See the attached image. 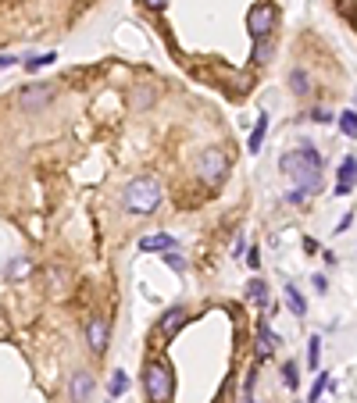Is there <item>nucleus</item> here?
<instances>
[{
    "mask_svg": "<svg viewBox=\"0 0 357 403\" xmlns=\"http://www.w3.org/2000/svg\"><path fill=\"white\" fill-rule=\"evenodd\" d=\"M247 296H250L254 303L268 307V289H264V282H261V278H250V282H247Z\"/></svg>",
    "mask_w": 357,
    "mask_h": 403,
    "instance_id": "obj_18",
    "label": "nucleus"
},
{
    "mask_svg": "<svg viewBox=\"0 0 357 403\" xmlns=\"http://www.w3.org/2000/svg\"><path fill=\"white\" fill-rule=\"evenodd\" d=\"M289 86H293V93H311V79H307V72H301V68H293L289 72Z\"/></svg>",
    "mask_w": 357,
    "mask_h": 403,
    "instance_id": "obj_17",
    "label": "nucleus"
},
{
    "mask_svg": "<svg viewBox=\"0 0 357 403\" xmlns=\"http://www.w3.org/2000/svg\"><path fill=\"white\" fill-rule=\"evenodd\" d=\"M126 389H129V375H126V371H114L111 382H107V393H111V396H122Z\"/></svg>",
    "mask_w": 357,
    "mask_h": 403,
    "instance_id": "obj_19",
    "label": "nucleus"
},
{
    "mask_svg": "<svg viewBox=\"0 0 357 403\" xmlns=\"http://www.w3.org/2000/svg\"><path fill=\"white\" fill-rule=\"evenodd\" d=\"M279 168L296 182V190H301L304 197H311V193H318L321 185H325V178H321V158H318V150L304 139L296 150H289V153H282V161H279Z\"/></svg>",
    "mask_w": 357,
    "mask_h": 403,
    "instance_id": "obj_1",
    "label": "nucleus"
},
{
    "mask_svg": "<svg viewBox=\"0 0 357 403\" xmlns=\"http://www.w3.org/2000/svg\"><path fill=\"white\" fill-rule=\"evenodd\" d=\"M243 403H257V400H254V396H247V400H243Z\"/></svg>",
    "mask_w": 357,
    "mask_h": 403,
    "instance_id": "obj_33",
    "label": "nucleus"
},
{
    "mask_svg": "<svg viewBox=\"0 0 357 403\" xmlns=\"http://www.w3.org/2000/svg\"><path fill=\"white\" fill-rule=\"evenodd\" d=\"M282 382H286L289 389H296V386H301V375H296V364H282Z\"/></svg>",
    "mask_w": 357,
    "mask_h": 403,
    "instance_id": "obj_23",
    "label": "nucleus"
},
{
    "mask_svg": "<svg viewBox=\"0 0 357 403\" xmlns=\"http://www.w3.org/2000/svg\"><path fill=\"white\" fill-rule=\"evenodd\" d=\"M282 300H286V307H289L296 318H304V314H307V300L296 293V286H282Z\"/></svg>",
    "mask_w": 357,
    "mask_h": 403,
    "instance_id": "obj_13",
    "label": "nucleus"
},
{
    "mask_svg": "<svg viewBox=\"0 0 357 403\" xmlns=\"http://www.w3.org/2000/svg\"><path fill=\"white\" fill-rule=\"evenodd\" d=\"M143 389H146V400H151V403H172V396H175V375H172V367L161 357L146 364Z\"/></svg>",
    "mask_w": 357,
    "mask_h": 403,
    "instance_id": "obj_3",
    "label": "nucleus"
},
{
    "mask_svg": "<svg viewBox=\"0 0 357 403\" xmlns=\"http://www.w3.org/2000/svg\"><path fill=\"white\" fill-rule=\"evenodd\" d=\"M272 54H275L272 36H261V40H254V65H268V61H272Z\"/></svg>",
    "mask_w": 357,
    "mask_h": 403,
    "instance_id": "obj_14",
    "label": "nucleus"
},
{
    "mask_svg": "<svg viewBox=\"0 0 357 403\" xmlns=\"http://www.w3.org/2000/svg\"><path fill=\"white\" fill-rule=\"evenodd\" d=\"M275 8L272 4H254L247 11V29H250V36L261 40V36H272V29H275Z\"/></svg>",
    "mask_w": 357,
    "mask_h": 403,
    "instance_id": "obj_5",
    "label": "nucleus"
},
{
    "mask_svg": "<svg viewBox=\"0 0 357 403\" xmlns=\"http://www.w3.org/2000/svg\"><path fill=\"white\" fill-rule=\"evenodd\" d=\"M165 264H168V268H175V271H183V257H178L175 250H165Z\"/></svg>",
    "mask_w": 357,
    "mask_h": 403,
    "instance_id": "obj_25",
    "label": "nucleus"
},
{
    "mask_svg": "<svg viewBox=\"0 0 357 403\" xmlns=\"http://www.w3.org/2000/svg\"><path fill=\"white\" fill-rule=\"evenodd\" d=\"M264 132H268V114L257 118V126H254V132H250V139H247V150H250V153H261V146H264Z\"/></svg>",
    "mask_w": 357,
    "mask_h": 403,
    "instance_id": "obj_15",
    "label": "nucleus"
},
{
    "mask_svg": "<svg viewBox=\"0 0 357 403\" xmlns=\"http://www.w3.org/2000/svg\"><path fill=\"white\" fill-rule=\"evenodd\" d=\"M15 61H18V57H11V54H0V72H4V68H11Z\"/></svg>",
    "mask_w": 357,
    "mask_h": 403,
    "instance_id": "obj_30",
    "label": "nucleus"
},
{
    "mask_svg": "<svg viewBox=\"0 0 357 403\" xmlns=\"http://www.w3.org/2000/svg\"><path fill=\"white\" fill-rule=\"evenodd\" d=\"M139 4H146L151 11H165V8H168V0H139Z\"/></svg>",
    "mask_w": 357,
    "mask_h": 403,
    "instance_id": "obj_28",
    "label": "nucleus"
},
{
    "mask_svg": "<svg viewBox=\"0 0 357 403\" xmlns=\"http://www.w3.org/2000/svg\"><path fill=\"white\" fill-rule=\"evenodd\" d=\"M139 250H146V254H154V250H175V239L172 236H165V232H158V236H143L139 239Z\"/></svg>",
    "mask_w": 357,
    "mask_h": 403,
    "instance_id": "obj_12",
    "label": "nucleus"
},
{
    "mask_svg": "<svg viewBox=\"0 0 357 403\" xmlns=\"http://www.w3.org/2000/svg\"><path fill=\"white\" fill-rule=\"evenodd\" d=\"M325 386H329V375H325V371H321V375H318V382L311 386V396H307V403H321V393H325Z\"/></svg>",
    "mask_w": 357,
    "mask_h": 403,
    "instance_id": "obj_22",
    "label": "nucleus"
},
{
    "mask_svg": "<svg viewBox=\"0 0 357 403\" xmlns=\"http://www.w3.org/2000/svg\"><path fill=\"white\" fill-rule=\"evenodd\" d=\"M107 339H111V328H107L104 318H93V321L86 325V343H89V350H93V353L107 350Z\"/></svg>",
    "mask_w": 357,
    "mask_h": 403,
    "instance_id": "obj_7",
    "label": "nucleus"
},
{
    "mask_svg": "<svg viewBox=\"0 0 357 403\" xmlns=\"http://www.w3.org/2000/svg\"><path fill=\"white\" fill-rule=\"evenodd\" d=\"M275 347H279V335H275L272 328H268V321H257V347H254L257 360H268Z\"/></svg>",
    "mask_w": 357,
    "mask_h": 403,
    "instance_id": "obj_9",
    "label": "nucleus"
},
{
    "mask_svg": "<svg viewBox=\"0 0 357 403\" xmlns=\"http://www.w3.org/2000/svg\"><path fill=\"white\" fill-rule=\"evenodd\" d=\"M183 325H186V307H172V311H165V314H161L158 335H161V339H175Z\"/></svg>",
    "mask_w": 357,
    "mask_h": 403,
    "instance_id": "obj_8",
    "label": "nucleus"
},
{
    "mask_svg": "<svg viewBox=\"0 0 357 403\" xmlns=\"http://www.w3.org/2000/svg\"><path fill=\"white\" fill-rule=\"evenodd\" d=\"M15 275H25V261H11L8 264V278H15Z\"/></svg>",
    "mask_w": 357,
    "mask_h": 403,
    "instance_id": "obj_27",
    "label": "nucleus"
},
{
    "mask_svg": "<svg viewBox=\"0 0 357 403\" xmlns=\"http://www.w3.org/2000/svg\"><path fill=\"white\" fill-rule=\"evenodd\" d=\"M50 97H54V86H22V93H18V107L25 111V114H36V111H43L47 104H50Z\"/></svg>",
    "mask_w": 357,
    "mask_h": 403,
    "instance_id": "obj_6",
    "label": "nucleus"
},
{
    "mask_svg": "<svg viewBox=\"0 0 357 403\" xmlns=\"http://www.w3.org/2000/svg\"><path fill=\"white\" fill-rule=\"evenodd\" d=\"M354 178H357V158H343L340 165V182H336V197H347L354 190Z\"/></svg>",
    "mask_w": 357,
    "mask_h": 403,
    "instance_id": "obj_11",
    "label": "nucleus"
},
{
    "mask_svg": "<svg viewBox=\"0 0 357 403\" xmlns=\"http://www.w3.org/2000/svg\"><path fill=\"white\" fill-rule=\"evenodd\" d=\"M247 264H250V268H261V250H257V246H250V250H247Z\"/></svg>",
    "mask_w": 357,
    "mask_h": 403,
    "instance_id": "obj_26",
    "label": "nucleus"
},
{
    "mask_svg": "<svg viewBox=\"0 0 357 403\" xmlns=\"http://www.w3.org/2000/svg\"><path fill=\"white\" fill-rule=\"evenodd\" d=\"M311 118L318 121V126H329V121H333L336 114H329V111H325V107H314V111H311Z\"/></svg>",
    "mask_w": 357,
    "mask_h": 403,
    "instance_id": "obj_24",
    "label": "nucleus"
},
{
    "mask_svg": "<svg viewBox=\"0 0 357 403\" xmlns=\"http://www.w3.org/2000/svg\"><path fill=\"white\" fill-rule=\"evenodd\" d=\"M286 200H289V204H304V193H301V190H293Z\"/></svg>",
    "mask_w": 357,
    "mask_h": 403,
    "instance_id": "obj_32",
    "label": "nucleus"
},
{
    "mask_svg": "<svg viewBox=\"0 0 357 403\" xmlns=\"http://www.w3.org/2000/svg\"><path fill=\"white\" fill-rule=\"evenodd\" d=\"M311 286H314L318 293H325V289H329V282H325V275H314V278H311Z\"/></svg>",
    "mask_w": 357,
    "mask_h": 403,
    "instance_id": "obj_29",
    "label": "nucleus"
},
{
    "mask_svg": "<svg viewBox=\"0 0 357 403\" xmlns=\"http://www.w3.org/2000/svg\"><path fill=\"white\" fill-rule=\"evenodd\" d=\"M197 175H200V182L204 185H218L225 182V175H229V158H225V150H218V146H207V150H200V158H197Z\"/></svg>",
    "mask_w": 357,
    "mask_h": 403,
    "instance_id": "obj_4",
    "label": "nucleus"
},
{
    "mask_svg": "<svg viewBox=\"0 0 357 403\" xmlns=\"http://www.w3.org/2000/svg\"><path fill=\"white\" fill-rule=\"evenodd\" d=\"M54 61H57L54 50H50V54H33V57H25V72H40V68L54 65Z\"/></svg>",
    "mask_w": 357,
    "mask_h": 403,
    "instance_id": "obj_16",
    "label": "nucleus"
},
{
    "mask_svg": "<svg viewBox=\"0 0 357 403\" xmlns=\"http://www.w3.org/2000/svg\"><path fill=\"white\" fill-rule=\"evenodd\" d=\"M354 104H357V93H354Z\"/></svg>",
    "mask_w": 357,
    "mask_h": 403,
    "instance_id": "obj_34",
    "label": "nucleus"
},
{
    "mask_svg": "<svg viewBox=\"0 0 357 403\" xmlns=\"http://www.w3.org/2000/svg\"><path fill=\"white\" fill-rule=\"evenodd\" d=\"M350 222H354V214H343V222H340V229H333V232H347V229H350Z\"/></svg>",
    "mask_w": 357,
    "mask_h": 403,
    "instance_id": "obj_31",
    "label": "nucleus"
},
{
    "mask_svg": "<svg viewBox=\"0 0 357 403\" xmlns=\"http://www.w3.org/2000/svg\"><path fill=\"white\" fill-rule=\"evenodd\" d=\"M126 207L132 211V214H151V211H158L161 207V200H165V190H161V182L154 178V175H136L129 185H126Z\"/></svg>",
    "mask_w": 357,
    "mask_h": 403,
    "instance_id": "obj_2",
    "label": "nucleus"
},
{
    "mask_svg": "<svg viewBox=\"0 0 357 403\" xmlns=\"http://www.w3.org/2000/svg\"><path fill=\"white\" fill-rule=\"evenodd\" d=\"M318 360H321V339L311 335V339H307V367L318 371Z\"/></svg>",
    "mask_w": 357,
    "mask_h": 403,
    "instance_id": "obj_21",
    "label": "nucleus"
},
{
    "mask_svg": "<svg viewBox=\"0 0 357 403\" xmlns=\"http://www.w3.org/2000/svg\"><path fill=\"white\" fill-rule=\"evenodd\" d=\"M93 375H89V371H75L72 375V386H68V393H72V400L75 403H86L89 396H93Z\"/></svg>",
    "mask_w": 357,
    "mask_h": 403,
    "instance_id": "obj_10",
    "label": "nucleus"
},
{
    "mask_svg": "<svg viewBox=\"0 0 357 403\" xmlns=\"http://www.w3.org/2000/svg\"><path fill=\"white\" fill-rule=\"evenodd\" d=\"M340 129H343V136L357 139V111H343L340 114Z\"/></svg>",
    "mask_w": 357,
    "mask_h": 403,
    "instance_id": "obj_20",
    "label": "nucleus"
}]
</instances>
